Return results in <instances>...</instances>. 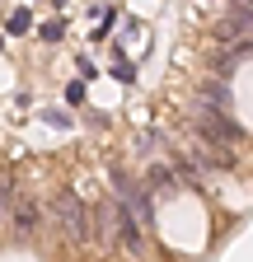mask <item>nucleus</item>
<instances>
[{
    "instance_id": "nucleus-1",
    "label": "nucleus",
    "mask_w": 253,
    "mask_h": 262,
    "mask_svg": "<svg viewBox=\"0 0 253 262\" xmlns=\"http://www.w3.org/2000/svg\"><path fill=\"white\" fill-rule=\"evenodd\" d=\"M52 215H56V229L66 234V244H89V234H94V215H89V206L80 202L71 187L52 196Z\"/></svg>"
},
{
    "instance_id": "nucleus-2",
    "label": "nucleus",
    "mask_w": 253,
    "mask_h": 262,
    "mask_svg": "<svg viewBox=\"0 0 253 262\" xmlns=\"http://www.w3.org/2000/svg\"><path fill=\"white\" fill-rule=\"evenodd\" d=\"M193 126L202 131V141L206 145H220V150H230L235 141H239V126L220 113V108H206V103H197L193 108Z\"/></svg>"
},
{
    "instance_id": "nucleus-3",
    "label": "nucleus",
    "mask_w": 253,
    "mask_h": 262,
    "mask_svg": "<svg viewBox=\"0 0 253 262\" xmlns=\"http://www.w3.org/2000/svg\"><path fill=\"white\" fill-rule=\"evenodd\" d=\"M38 220H43L38 202H33V196H19V206H14V215H10V234H14L19 244H28V239L38 234Z\"/></svg>"
},
{
    "instance_id": "nucleus-4",
    "label": "nucleus",
    "mask_w": 253,
    "mask_h": 262,
    "mask_svg": "<svg viewBox=\"0 0 253 262\" xmlns=\"http://www.w3.org/2000/svg\"><path fill=\"white\" fill-rule=\"evenodd\" d=\"M117 239H122V248L132 253V257H141V253H145V234H141V225H136L132 202H122V206H117Z\"/></svg>"
},
{
    "instance_id": "nucleus-5",
    "label": "nucleus",
    "mask_w": 253,
    "mask_h": 262,
    "mask_svg": "<svg viewBox=\"0 0 253 262\" xmlns=\"http://www.w3.org/2000/svg\"><path fill=\"white\" fill-rule=\"evenodd\" d=\"M235 38H253V5H239L235 14H225V19H220L216 42H220V47H230Z\"/></svg>"
},
{
    "instance_id": "nucleus-6",
    "label": "nucleus",
    "mask_w": 253,
    "mask_h": 262,
    "mask_svg": "<svg viewBox=\"0 0 253 262\" xmlns=\"http://www.w3.org/2000/svg\"><path fill=\"white\" fill-rule=\"evenodd\" d=\"M19 178H14V169L5 164V169H0V220H10L14 215V206H19V187H14Z\"/></svg>"
},
{
    "instance_id": "nucleus-7",
    "label": "nucleus",
    "mask_w": 253,
    "mask_h": 262,
    "mask_svg": "<svg viewBox=\"0 0 253 262\" xmlns=\"http://www.w3.org/2000/svg\"><path fill=\"white\" fill-rule=\"evenodd\" d=\"M145 183H150L155 192H174V187H178V178H174V169H164V164H155V169L145 173Z\"/></svg>"
},
{
    "instance_id": "nucleus-8",
    "label": "nucleus",
    "mask_w": 253,
    "mask_h": 262,
    "mask_svg": "<svg viewBox=\"0 0 253 262\" xmlns=\"http://www.w3.org/2000/svg\"><path fill=\"white\" fill-rule=\"evenodd\" d=\"M28 24H33V19H28V14H24V10H19V14H14V19H10V33H24V28H28Z\"/></svg>"
},
{
    "instance_id": "nucleus-9",
    "label": "nucleus",
    "mask_w": 253,
    "mask_h": 262,
    "mask_svg": "<svg viewBox=\"0 0 253 262\" xmlns=\"http://www.w3.org/2000/svg\"><path fill=\"white\" fill-rule=\"evenodd\" d=\"M52 5H66V0H52Z\"/></svg>"
}]
</instances>
